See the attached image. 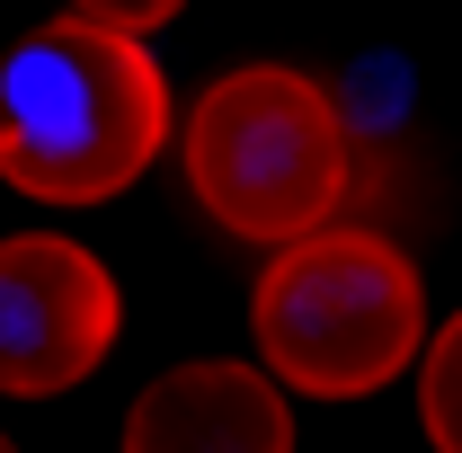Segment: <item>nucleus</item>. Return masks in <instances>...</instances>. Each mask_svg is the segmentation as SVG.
<instances>
[{
  "label": "nucleus",
  "mask_w": 462,
  "mask_h": 453,
  "mask_svg": "<svg viewBox=\"0 0 462 453\" xmlns=\"http://www.w3.org/2000/svg\"><path fill=\"white\" fill-rule=\"evenodd\" d=\"M418 418H427V445L462 453V311L427 338V365H418Z\"/></svg>",
  "instance_id": "6"
},
{
  "label": "nucleus",
  "mask_w": 462,
  "mask_h": 453,
  "mask_svg": "<svg viewBox=\"0 0 462 453\" xmlns=\"http://www.w3.org/2000/svg\"><path fill=\"white\" fill-rule=\"evenodd\" d=\"M258 374L276 392L311 400H365L427 347V284L383 231H302L267 258L258 302Z\"/></svg>",
  "instance_id": "2"
},
{
  "label": "nucleus",
  "mask_w": 462,
  "mask_h": 453,
  "mask_svg": "<svg viewBox=\"0 0 462 453\" xmlns=\"http://www.w3.org/2000/svg\"><path fill=\"white\" fill-rule=\"evenodd\" d=\"M125 453H293V409L258 365L196 356L134 392Z\"/></svg>",
  "instance_id": "5"
},
{
  "label": "nucleus",
  "mask_w": 462,
  "mask_h": 453,
  "mask_svg": "<svg viewBox=\"0 0 462 453\" xmlns=\"http://www.w3.org/2000/svg\"><path fill=\"white\" fill-rule=\"evenodd\" d=\"M170 143V80L143 36L45 18L0 54V187L36 205H107Z\"/></svg>",
  "instance_id": "1"
},
{
  "label": "nucleus",
  "mask_w": 462,
  "mask_h": 453,
  "mask_svg": "<svg viewBox=\"0 0 462 453\" xmlns=\"http://www.w3.org/2000/svg\"><path fill=\"white\" fill-rule=\"evenodd\" d=\"M116 329H125V293L98 249L54 231L0 240V392L9 400H54L89 383Z\"/></svg>",
  "instance_id": "4"
},
{
  "label": "nucleus",
  "mask_w": 462,
  "mask_h": 453,
  "mask_svg": "<svg viewBox=\"0 0 462 453\" xmlns=\"http://www.w3.org/2000/svg\"><path fill=\"white\" fill-rule=\"evenodd\" d=\"M187 187L231 240L285 249L320 231L346 196L338 98L293 62H240L187 107Z\"/></svg>",
  "instance_id": "3"
},
{
  "label": "nucleus",
  "mask_w": 462,
  "mask_h": 453,
  "mask_svg": "<svg viewBox=\"0 0 462 453\" xmlns=\"http://www.w3.org/2000/svg\"><path fill=\"white\" fill-rule=\"evenodd\" d=\"M178 9L187 0H62V18H89V27H116V36H143V27H161Z\"/></svg>",
  "instance_id": "7"
},
{
  "label": "nucleus",
  "mask_w": 462,
  "mask_h": 453,
  "mask_svg": "<svg viewBox=\"0 0 462 453\" xmlns=\"http://www.w3.org/2000/svg\"><path fill=\"white\" fill-rule=\"evenodd\" d=\"M0 453H18V445H9V436H0Z\"/></svg>",
  "instance_id": "8"
}]
</instances>
